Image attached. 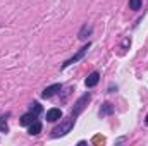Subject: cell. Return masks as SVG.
<instances>
[{"label": "cell", "mask_w": 148, "mask_h": 146, "mask_svg": "<svg viewBox=\"0 0 148 146\" xmlns=\"http://www.w3.org/2000/svg\"><path fill=\"white\" fill-rule=\"evenodd\" d=\"M129 9L131 10H140L141 9V0H129Z\"/></svg>", "instance_id": "cell-11"}, {"label": "cell", "mask_w": 148, "mask_h": 146, "mask_svg": "<svg viewBox=\"0 0 148 146\" xmlns=\"http://www.w3.org/2000/svg\"><path fill=\"white\" fill-rule=\"evenodd\" d=\"M62 119V110L60 108H50L47 112V120L48 122H55V120H60Z\"/></svg>", "instance_id": "cell-5"}, {"label": "cell", "mask_w": 148, "mask_h": 146, "mask_svg": "<svg viewBox=\"0 0 148 146\" xmlns=\"http://www.w3.org/2000/svg\"><path fill=\"white\" fill-rule=\"evenodd\" d=\"M90 46H91V43H88V45H84V46H83L81 50H77V53H76V55H73V57H71L69 60H66V62L62 64V69H66V67H69V65L76 64L77 60H81V59H83V57L86 55V52H88V48H90Z\"/></svg>", "instance_id": "cell-2"}, {"label": "cell", "mask_w": 148, "mask_h": 146, "mask_svg": "<svg viewBox=\"0 0 148 146\" xmlns=\"http://www.w3.org/2000/svg\"><path fill=\"white\" fill-rule=\"evenodd\" d=\"M28 132H29L31 136H36V134H40V132H41V124H40L38 120H35L33 124H29V129H28Z\"/></svg>", "instance_id": "cell-9"}, {"label": "cell", "mask_w": 148, "mask_h": 146, "mask_svg": "<svg viewBox=\"0 0 148 146\" xmlns=\"http://www.w3.org/2000/svg\"><path fill=\"white\" fill-rule=\"evenodd\" d=\"M3 120H5V119H3V117H0V131H2V132H7V131H9V127H7V124H5Z\"/></svg>", "instance_id": "cell-13"}, {"label": "cell", "mask_w": 148, "mask_h": 146, "mask_svg": "<svg viewBox=\"0 0 148 146\" xmlns=\"http://www.w3.org/2000/svg\"><path fill=\"white\" fill-rule=\"evenodd\" d=\"M62 89V84H52V86H47L43 91H41V98H50V96H53L57 91H60Z\"/></svg>", "instance_id": "cell-4"}, {"label": "cell", "mask_w": 148, "mask_h": 146, "mask_svg": "<svg viewBox=\"0 0 148 146\" xmlns=\"http://www.w3.org/2000/svg\"><path fill=\"white\" fill-rule=\"evenodd\" d=\"M91 31H93V28L88 26V24H84V26L81 28V31L77 33V38H79V40H86V38L91 35Z\"/></svg>", "instance_id": "cell-8"}, {"label": "cell", "mask_w": 148, "mask_h": 146, "mask_svg": "<svg viewBox=\"0 0 148 146\" xmlns=\"http://www.w3.org/2000/svg\"><path fill=\"white\" fill-rule=\"evenodd\" d=\"M109 113H112V105L110 103H103V107L100 108V115L105 117V115H109Z\"/></svg>", "instance_id": "cell-10"}, {"label": "cell", "mask_w": 148, "mask_h": 146, "mask_svg": "<svg viewBox=\"0 0 148 146\" xmlns=\"http://www.w3.org/2000/svg\"><path fill=\"white\" fill-rule=\"evenodd\" d=\"M74 122H76V119H74V117H69V119H66L64 122H60V126H57V127L52 131V136H53V138H60V136H66L67 132H71V131H73Z\"/></svg>", "instance_id": "cell-1"}, {"label": "cell", "mask_w": 148, "mask_h": 146, "mask_svg": "<svg viewBox=\"0 0 148 146\" xmlns=\"http://www.w3.org/2000/svg\"><path fill=\"white\" fill-rule=\"evenodd\" d=\"M36 117H38L36 113H33V112L29 110L28 113H24V115L21 117V120H19V122H21V126H29V124H33V122L36 120Z\"/></svg>", "instance_id": "cell-6"}, {"label": "cell", "mask_w": 148, "mask_h": 146, "mask_svg": "<svg viewBox=\"0 0 148 146\" xmlns=\"http://www.w3.org/2000/svg\"><path fill=\"white\" fill-rule=\"evenodd\" d=\"M29 110H31L33 113H36V115H40V113H41V105H40L38 102H35V103H31V107H29Z\"/></svg>", "instance_id": "cell-12"}, {"label": "cell", "mask_w": 148, "mask_h": 146, "mask_svg": "<svg viewBox=\"0 0 148 146\" xmlns=\"http://www.w3.org/2000/svg\"><path fill=\"white\" fill-rule=\"evenodd\" d=\"M88 102H90V93L83 95V96H81V98H79V100L76 102V108L73 110L71 117H74V119H76V117H77V115H79V113H81V112L84 110V107H86V103H88Z\"/></svg>", "instance_id": "cell-3"}, {"label": "cell", "mask_w": 148, "mask_h": 146, "mask_svg": "<svg viewBox=\"0 0 148 146\" xmlns=\"http://www.w3.org/2000/svg\"><path fill=\"white\" fill-rule=\"evenodd\" d=\"M98 81H100V74H98V72H91L88 77H86V81H84V83H86V86H88V88H93V86H97V84H98Z\"/></svg>", "instance_id": "cell-7"}, {"label": "cell", "mask_w": 148, "mask_h": 146, "mask_svg": "<svg viewBox=\"0 0 148 146\" xmlns=\"http://www.w3.org/2000/svg\"><path fill=\"white\" fill-rule=\"evenodd\" d=\"M145 122H147V126H148V115H147V119H145Z\"/></svg>", "instance_id": "cell-14"}]
</instances>
